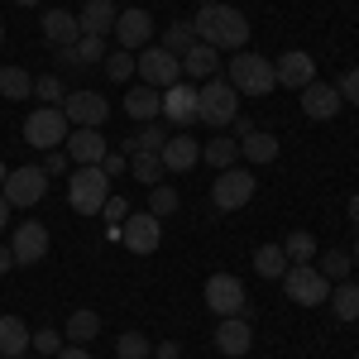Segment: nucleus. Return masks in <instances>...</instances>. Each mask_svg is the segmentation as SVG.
<instances>
[{
	"label": "nucleus",
	"mask_w": 359,
	"mask_h": 359,
	"mask_svg": "<svg viewBox=\"0 0 359 359\" xmlns=\"http://www.w3.org/2000/svg\"><path fill=\"white\" fill-rule=\"evenodd\" d=\"M0 96H10V101L34 96V77H29L25 67H0Z\"/></svg>",
	"instance_id": "obj_29"
},
{
	"label": "nucleus",
	"mask_w": 359,
	"mask_h": 359,
	"mask_svg": "<svg viewBox=\"0 0 359 359\" xmlns=\"http://www.w3.org/2000/svg\"><path fill=\"white\" fill-rule=\"evenodd\" d=\"M43 39H48L53 48H67V43H77V39H82V25H77V15H72V10H48V15H43Z\"/></svg>",
	"instance_id": "obj_23"
},
{
	"label": "nucleus",
	"mask_w": 359,
	"mask_h": 359,
	"mask_svg": "<svg viewBox=\"0 0 359 359\" xmlns=\"http://www.w3.org/2000/svg\"><path fill=\"white\" fill-rule=\"evenodd\" d=\"M5 225H10V201L0 196V230H5Z\"/></svg>",
	"instance_id": "obj_52"
},
{
	"label": "nucleus",
	"mask_w": 359,
	"mask_h": 359,
	"mask_svg": "<svg viewBox=\"0 0 359 359\" xmlns=\"http://www.w3.org/2000/svg\"><path fill=\"white\" fill-rule=\"evenodd\" d=\"M149 335L144 331H125L120 340H115V359H149Z\"/></svg>",
	"instance_id": "obj_38"
},
{
	"label": "nucleus",
	"mask_w": 359,
	"mask_h": 359,
	"mask_svg": "<svg viewBox=\"0 0 359 359\" xmlns=\"http://www.w3.org/2000/svg\"><path fill=\"white\" fill-rule=\"evenodd\" d=\"M15 359H25V355H15Z\"/></svg>",
	"instance_id": "obj_60"
},
{
	"label": "nucleus",
	"mask_w": 359,
	"mask_h": 359,
	"mask_svg": "<svg viewBox=\"0 0 359 359\" xmlns=\"http://www.w3.org/2000/svg\"><path fill=\"white\" fill-rule=\"evenodd\" d=\"M350 259H355V264H359V240H355V254H350Z\"/></svg>",
	"instance_id": "obj_55"
},
{
	"label": "nucleus",
	"mask_w": 359,
	"mask_h": 359,
	"mask_svg": "<svg viewBox=\"0 0 359 359\" xmlns=\"http://www.w3.org/2000/svg\"><path fill=\"white\" fill-rule=\"evenodd\" d=\"M43 192H48V172L43 168H10L5 187H0V196L10 206H34V201H43Z\"/></svg>",
	"instance_id": "obj_10"
},
{
	"label": "nucleus",
	"mask_w": 359,
	"mask_h": 359,
	"mask_svg": "<svg viewBox=\"0 0 359 359\" xmlns=\"http://www.w3.org/2000/svg\"><path fill=\"white\" fill-rule=\"evenodd\" d=\"M101 216L111 221V240H120V225H115V221H125V216H130V201H125V196H106Z\"/></svg>",
	"instance_id": "obj_41"
},
{
	"label": "nucleus",
	"mask_w": 359,
	"mask_h": 359,
	"mask_svg": "<svg viewBox=\"0 0 359 359\" xmlns=\"http://www.w3.org/2000/svg\"><path fill=\"white\" fill-rule=\"evenodd\" d=\"M163 144H168V125H158V120H149V125H144V130H139V135L130 139L125 149H130V154H158Z\"/></svg>",
	"instance_id": "obj_32"
},
{
	"label": "nucleus",
	"mask_w": 359,
	"mask_h": 359,
	"mask_svg": "<svg viewBox=\"0 0 359 359\" xmlns=\"http://www.w3.org/2000/svg\"><path fill=\"white\" fill-rule=\"evenodd\" d=\"M249 196H254V172H245V168H221L216 172V182H211L216 211H240V206H249Z\"/></svg>",
	"instance_id": "obj_8"
},
{
	"label": "nucleus",
	"mask_w": 359,
	"mask_h": 359,
	"mask_svg": "<svg viewBox=\"0 0 359 359\" xmlns=\"http://www.w3.org/2000/svg\"><path fill=\"white\" fill-rule=\"evenodd\" d=\"M130 172H135L144 187H158V182H163V158H158V154H135V158H130Z\"/></svg>",
	"instance_id": "obj_35"
},
{
	"label": "nucleus",
	"mask_w": 359,
	"mask_h": 359,
	"mask_svg": "<svg viewBox=\"0 0 359 359\" xmlns=\"http://www.w3.org/2000/svg\"><path fill=\"white\" fill-rule=\"evenodd\" d=\"M57 67H82V62H77V48H72V43H67V48H57Z\"/></svg>",
	"instance_id": "obj_47"
},
{
	"label": "nucleus",
	"mask_w": 359,
	"mask_h": 359,
	"mask_svg": "<svg viewBox=\"0 0 359 359\" xmlns=\"http://www.w3.org/2000/svg\"><path fill=\"white\" fill-rule=\"evenodd\" d=\"M192 29H196V43H206V48H216V53H221V48H235V53H240L249 43V20L235 5H225V0L221 5H201Z\"/></svg>",
	"instance_id": "obj_1"
},
{
	"label": "nucleus",
	"mask_w": 359,
	"mask_h": 359,
	"mask_svg": "<svg viewBox=\"0 0 359 359\" xmlns=\"http://www.w3.org/2000/svg\"><path fill=\"white\" fill-rule=\"evenodd\" d=\"M240 115V91L225 82V77H211V82L196 86V120H206V125H230Z\"/></svg>",
	"instance_id": "obj_2"
},
{
	"label": "nucleus",
	"mask_w": 359,
	"mask_h": 359,
	"mask_svg": "<svg viewBox=\"0 0 359 359\" xmlns=\"http://www.w3.org/2000/svg\"><path fill=\"white\" fill-rule=\"evenodd\" d=\"M67 115H62V106H39V111L25 120V144L29 149H57L62 139H67Z\"/></svg>",
	"instance_id": "obj_7"
},
{
	"label": "nucleus",
	"mask_w": 359,
	"mask_h": 359,
	"mask_svg": "<svg viewBox=\"0 0 359 359\" xmlns=\"http://www.w3.org/2000/svg\"><path fill=\"white\" fill-rule=\"evenodd\" d=\"M182 355V350H177V340H163V345H158V359H177Z\"/></svg>",
	"instance_id": "obj_50"
},
{
	"label": "nucleus",
	"mask_w": 359,
	"mask_h": 359,
	"mask_svg": "<svg viewBox=\"0 0 359 359\" xmlns=\"http://www.w3.org/2000/svg\"><path fill=\"white\" fill-rule=\"evenodd\" d=\"M302 111H306V120H331V115L340 111V91L326 86V82L302 86Z\"/></svg>",
	"instance_id": "obj_21"
},
{
	"label": "nucleus",
	"mask_w": 359,
	"mask_h": 359,
	"mask_svg": "<svg viewBox=\"0 0 359 359\" xmlns=\"http://www.w3.org/2000/svg\"><path fill=\"white\" fill-rule=\"evenodd\" d=\"M125 115H135V120H144V125H149V120H158V115H163V91H158V86H130V91H125Z\"/></svg>",
	"instance_id": "obj_20"
},
{
	"label": "nucleus",
	"mask_w": 359,
	"mask_h": 359,
	"mask_svg": "<svg viewBox=\"0 0 359 359\" xmlns=\"http://www.w3.org/2000/svg\"><path fill=\"white\" fill-rule=\"evenodd\" d=\"M115 0H86L82 5V15H77V25H82V34H96V39H106L115 29Z\"/></svg>",
	"instance_id": "obj_24"
},
{
	"label": "nucleus",
	"mask_w": 359,
	"mask_h": 359,
	"mask_svg": "<svg viewBox=\"0 0 359 359\" xmlns=\"http://www.w3.org/2000/svg\"><path fill=\"white\" fill-rule=\"evenodd\" d=\"M29 350V326L20 316H0V359H15Z\"/></svg>",
	"instance_id": "obj_25"
},
{
	"label": "nucleus",
	"mask_w": 359,
	"mask_h": 359,
	"mask_svg": "<svg viewBox=\"0 0 359 359\" xmlns=\"http://www.w3.org/2000/svg\"><path fill=\"white\" fill-rule=\"evenodd\" d=\"M115 43L125 48V53H139V48H149L154 43V20L130 5V10H120V20H115Z\"/></svg>",
	"instance_id": "obj_12"
},
{
	"label": "nucleus",
	"mask_w": 359,
	"mask_h": 359,
	"mask_svg": "<svg viewBox=\"0 0 359 359\" xmlns=\"http://www.w3.org/2000/svg\"><path fill=\"white\" fill-rule=\"evenodd\" d=\"M283 254H287V264H311V259H316V240H311V230H292V235L283 240Z\"/></svg>",
	"instance_id": "obj_34"
},
{
	"label": "nucleus",
	"mask_w": 359,
	"mask_h": 359,
	"mask_svg": "<svg viewBox=\"0 0 359 359\" xmlns=\"http://www.w3.org/2000/svg\"><path fill=\"white\" fill-rule=\"evenodd\" d=\"M335 91H340V96H350V106H359V67H350V72H345V82L335 86Z\"/></svg>",
	"instance_id": "obj_45"
},
{
	"label": "nucleus",
	"mask_w": 359,
	"mask_h": 359,
	"mask_svg": "<svg viewBox=\"0 0 359 359\" xmlns=\"http://www.w3.org/2000/svg\"><path fill=\"white\" fill-rule=\"evenodd\" d=\"M249 345H254V331H249L245 316H221V326H216V350L230 359L249 355Z\"/></svg>",
	"instance_id": "obj_17"
},
{
	"label": "nucleus",
	"mask_w": 359,
	"mask_h": 359,
	"mask_svg": "<svg viewBox=\"0 0 359 359\" xmlns=\"http://www.w3.org/2000/svg\"><path fill=\"white\" fill-rule=\"evenodd\" d=\"M163 120L168 125H192L196 120V86L192 82H177L163 91Z\"/></svg>",
	"instance_id": "obj_19"
},
{
	"label": "nucleus",
	"mask_w": 359,
	"mask_h": 359,
	"mask_svg": "<svg viewBox=\"0 0 359 359\" xmlns=\"http://www.w3.org/2000/svg\"><path fill=\"white\" fill-rule=\"evenodd\" d=\"M350 221H355V225H359V192H355V196H350Z\"/></svg>",
	"instance_id": "obj_53"
},
{
	"label": "nucleus",
	"mask_w": 359,
	"mask_h": 359,
	"mask_svg": "<svg viewBox=\"0 0 359 359\" xmlns=\"http://www.w3.org/2000/svg\"><path fill=\"white\" fill-rule=\"evenodd\" d=\"M192 43H196V29H192V20H172V25L163 29V48H168L172 57H182L187 48H192Z\"/></svg>",
	"instance_id": "obj_31"
},
{
	"label": "nucleus",
	"mask_w": 359,
	"mask_h": 359,
	"mask_svg": "<svg viewBox=\"0 0 359 359\" xmlns=\"http://www.w3.org/2000/svg\"><path fill=\"white\" fill-rule=\"evenodd\" d=\"M201 5H221V0H201Z\"/></svg>",
	"instance_id": "obj_57"
},
{
	"label": "nucleus",
	"mask_w": 359,
	"mask_h": 359,
	"mask_svg": "<svg viewBox=\"0 0 359 359\" xmlns=\"http://www.w3.org/2000/svg\"><path fill=\"white\" fill-rule=\"evenodd\" d=\"M120 5H130V0H120Z\"/></svg>",
	"instance_id": "obj_59"
},
{
	"label": "nucleus",
	"mask_w": 359,
	"mask_h": 359,
	"mask_svg": "<svg viewBox=\"0 0 359 359\" xmlns=\"http://www.w3.org/2000/svg\"><path fill=\"white\" fill-rule=\"evenodd\" d=\"M350 264H355V259H350L345 249H331V254H321V264H316V269H321L326 283H345V278H350Z\"/></svg>",
	"instance_id": "obj_37"
},
{
	"label": "nucleus",
	"mask_w": 359,
	"mask_h": 359,
	"mask_svg": "<svg viewBox=\"0 0 359 359\" xmlns=\"http://www.w3.org/2000/svg\"><path fill=\"white\" fill-rule=\"evenodd\" d=\"M182 206V196H177V187H168V182H158V187H149V216H172Z\"/></svg>",
	"instance_id": "obj_36"
},
{
	"label": "nucleus",
	"mask_w": 359,
	"mask_h": 359,
	"mask_svg": "<svg viewBox=\"0 0 359 359\" xmlns=\"http://www.w3.org/2000/svg\"><path fill=\"white\" fill-rule=\"evenodd\" d=\"M158 158H163V172H192L201 163V144L192 135H168V144L158 149Z\"/></svg>",
	"instance_id": "obj_16"
},
{
	"label": "nucleus",
	"mask_w": 359,
	"mask_h": 359,
	"mask_svg": "<svg viewBox=\"0 0 359 359\" xmlns=\"http://www.w3.org/2000/svg\"><path fill=\"white\" fill-rule=\"evenodd\" d=\"M0 43H5V25H0Z\"/></svg>",
	"instance_id": "obj_58"
},
{
	"label": "nucleus",
	"mask_w": 359,
	"mask_h": 359,
	"mask_svg": "<svg viewBox=\"0 0 359 359\" xmlns=\"http://www.w3.org/2000/svg\"><path fill=\"white\" fill-rule=\"evenodd\" d=\"M34 96H39V101H62V96H67V91H62V77H57V72L39 77V82H34Z\"/></svg>",
	"instance_id": "obj_42"
},
{
	"label": "nucleus",
	"mask_w": 359,
	"mask_h": 359,
	"mask_svg": "<svg viewBox=\"0 0 359 359\" xmlns=\"http://www.w3.org/2000/svg\"><path fill=\"white\" fill-rule=\"evenodd\" d=\"M278 283H283V292H287L297 306H321L326 297H331V283L321 278L316 264H287V273L278 278Z\"/></svg>",
	"instance_id": "obj_5"
},
{
	"label": "nucleus",
	"mask_w": 359,
	"mask_h": 359,
	"mask_svg": "<svg viewBox=\"0 0 359 359\" xmlns=\"http://www.w3.org/2000/svg\"><path fill=\"white\" fill-rule=\"evenodd\" d=\"M101 72H106L111 82H130V77H135V53H125V48H115V53H106V62H101Z\"/></svg>",
	"instance_id": "obj_39"
},
{
	"label": "nucleus",
	"mask_w": 359,
	"mask_h": 359,
	"mask_svg": "<svg viewBox=\"0 0 359 359\" xmlns=\"http://www.w3.org/2000/svg\"><path fill=\"white\" fill-rule=\"evenodd\" d=\"M10 254H15V264H39L43 254H48V230L39 221H20V230H15V245H10Z\"/></svg>",
	"instance_id": "obj_15"
},
{
	"label": "nucleus",
	"mask_w": 359,
	"mask_h": 359,
	"mask_svg": "<svg viewBox=\"0 0 359 359\" xmlns=\"http://www.w3.org/2000/svg\"><path fill=\"white\" fill-rule=\"evenodd\" d=\"M135 72L144 77V86H158V91H168V86L182 82V57H172L163 43H149V48H139Z\"/></svg>",
	"instance_id": "obj_6"
},
{
	"label": "nucleus",
	"mask_w": 359,
	"mask_h": 359,
	"mask_svg": "<svg viewBox=\"0 0 359 359\" xmlns=\"http://www.w3.org/2000/svg\"><path fill=\"white\" fill-rule=\"evenodd\" d=\"M225 82L235 86L240 96H269L278 86V77H273V62H269V57L240 48V53L230 57V77H225Z\"/></svg>",
	"instance_id": "obj_3"
},
{
	"label": "nucleus",
	"mask_w": 359,
	"mask_h": 359,
	"mask_svg": "<svg viewBox=\"0 0 359 359\" xmlns=\"http://www.w3.org/2000/svg\"><path fill=\"white\" fill-rule=\"evenodd\" d=\"M53 359H91V355H86V345H62Z\"/></svg>",
	"instance_id": "obj_48"
},
{
	"label": "nucleus",
	"mask_w": 359,
	"mask_h": 359,
	"mask_svg": "<svg viewBox=\"0 0 359 359\" xmlns=\"http://www.w3.org/2000/svg\"><path fill=\"white\" fill-rule=\"evenodd\" d=\"M43 172H67V154H57V149H48V168Z\"/></svg>",
	"instance_id": "obj_46"
},
{
	"label": "nucleus",
	"mask_w": 359,
	"mask_h": 359,
	"mask_svg": "<svg viewBox=\"0 0 359 359\" xmlns=\"http://www.w3.org/2000/svg\"><path fill=\"white\" fill-rule=\"evenodd\" d=\"M15 5H39V0H15Z\"/></svg>",
	"instance_id": "obj_56"
},
{
	"label": "nucleus",
	"mask_w": 359,
	"mask_h": 359,
	"mask_svg": "<svg viewBox=\"0 0 359 359\" xmlns=\"http://www.w3.org/2000/svg\"><path fill=\"white\" fill-rule=\"evenodd\" d=\"M201 158L216 168V172H221V168H235V158H240V139H211V144L201 149Z\"/></svg>",
	"instance_id": "obj_33"
},
{
	"label": "nucleus",
	"mask_w": 359,
	"mask_h": 359,
	"mask_svg": "<svg viewBox=\"0 0 359 359\" xmlns=\"http://www.w3.org/2000/svg\"><path fill=\"white\" fill-rule=\"evenodd\" d=\"M206 306L216 316H245V283L235 273H211L206 278Z\"/></svg>",
	"instance_id": "obj_11"
},
{
	"label": "nucleus",
	"mask_w": 359,
	"mask_h": 359,
	"mask_svg": "<svg viewBox=\"0 0 359 359\" xmlns=\"http://www.w3.org/2000/svg\"><path fill=\"white\" fill-rule=\"evenodd\" d=\"M62 144H67V158H72L77 168H96L101 158H106V139H101V130H72Z\"/></svg>",
	"instance_id": "obj_18"
},
{
	"label": "nucleus",
	"mask_w": 359,
	"mask_h": 359,
	"mask_svg": "<svg viewBox=\"0 0 359 359\" xmlns=\"http://www.w3.org/2000/svg\"><path fill=\"white\" fill-rule=\"evenodd\" d=\"M120 240H125V249H135V254H154L158 249V240H163V221L158 216H125V225H120Z\"/></svg>",
	"instance_id": "obj_13"
},
{
	"label": "nucleus",
	"mask_w": 359,
	"mask_h": 359,
	"mask_svg": "<svg viewBox=\"0 0 359 359\" xmlns=\"http://www.w3.org/2000/svg\"><path fill=\"white\" fill-rule=\"evenodd\" d=\"M254 273L259 278H283L287 273V254H283V245H259L254 249Z\"/></svg>",
	"instance_id": "obj_28"
},
{
	"label": "nucleus",
	"mask_w": 359,
	"mask_h": 359,
	"mask_svg": "<svg viewBox=\"0 0 359 359\" xmlns=\"http://www.w3.org/2000/svg\"><path fill=\"white\" fill-rule=\"evenodd\" d=\"M10 269H15V254H10V249H5V245H0V278H5V273H10Z\"/></svg>",
	"instance_id": "obj_51"
},
{
	"label": "nucleus",
	"mask_w": 359,
	"mask_h": 359,
	"mask_svg": "<svg viewBox=\"0 0 359 359\" xmlns=\"http://www.w3.org/2000/svg\"><path fill=\"white\" fill-rule=\"evenodd\" d=\"M230 125H235V135H240V139H249V135H254V120H249V115H235Z\"/></svg>",
	"instance_id": "obj_49"
},
{
	"label": "nucleus",
	"mask_w": 359,
	"mask_h": 359,
	"mask_svg": "<svg viewBox=\"0 0 359 359\" xmlns=\"http://www.w3.org/2000/svg\"><path fill=\"white\" fill-rule=\"evenodd\" d=\"M72 48H77V62H106V39H96V34H82Z\"/></svg>",
	"instance_id": "obj_40"
},
{
	"label": "nucleus",
	"mask_w": 359,
	"mask_h": 359,
	"mask_svg": "<svg viewBox=\"0 0 359 359\" xmlns=\"http://www.w3.org/2000/svg\"><path fill=\"white\" fill-rule=\"evenodd\" d=\"M62 115H67L72 130H101L106 115H111V106H106L101 91H67V96H62Z\"/></svg>",
	"instance_id": "obj_9"
},
{
	"label": "nucleus",
	"mask_w": 359,
	"mask_h": 359,
	"mask_svg": "<svg viewBox=\"0 0 359 359\" xmlns=\"http://www.w3.org/2000/svg\"><path fill=\"white\" fill-rule=\"evenodd\" d=\"M106 196H111V177H106L101 168H77V172H72V182H67V201H72L77 216H101Z\"/></svg>",
	"instance_id": "obj_4"
},
{
	"label": "nucleus",
	"mask_w": 359,
	"mask_h": 359,
	"mask_svg": "<svg viewBox=\"0 0 359 359\" xmlns=\"http://www.w3.org/2000/svg\"><path fill=\"white\" fill-rule=\"evenodd\" d=\"M216 67H221L216 48H206V43H192V48L182 53V82H211V77H216Z\"/></svg>",
	"instance_id": "obj_22"
},
{
	"label": "nucleus",
	"mask_w": 359,
	"mask_h": 359,
	"mask_svg": "<svg viewBox=\"0 0 359 359\" xmlns=\"http://www.w3.org/2000/svg\"><path fill=\"white\" fill-rule=\"evenodd\" d=\"M326 302H331V311L340 321H359V283H350V278L345 283H331V297Z\"/></svg>",
	"instance_id": "obj_26"
},
{
	"label": "nucleus",
	"mask_w": 359,
	"mask_h": 359,
	"mask_svg": "<svg viewBox=\"0 0 359 359\" xmlns=\"http://www.w3.org/2000/svg\"><path fill=\"white\" fill-rule=\"evenodd\" d=\"M67 340H72V345H91V340H96V335H101V316H96V311H86V306H77V311H72V316H67Z\"/></svg>",
	"instance_id": "obj_27"
},
{
	"label": "nucleus",
	"mask_w": 359,
	"mask_h": 359,
	"mask_svg": "<svg viewBox=\"0 0 359 359\" xmlns=\"http://www.w3.org/2000/svg\"><path fill=\"white\" fill-rule=\"evenodd\" d=\"M29 350H39V355H57V350H62V331H39V335H29Z\"/></svg>",
	"instance_id": "obj_43"
},
{
	"label": "nucleus",
	"mask_w": 359,
	"mask_h": 359,
	"mask_svg": "<svg viewBox=\"0 0 359 359\" xmlns=\"http://www.w3.org/2000/svg\"><path fill=\"white\" fill-rule=\"evenodd\" d=\"M273 77H278V86H292V91H302V86L316 82V62H311V53L292 48V53H283V57L273 62Z\"/></svg>",
	"instance_id": "obj_14"
},
{
	"label": "nucleus",
	"mask_w": 359,
	"mask_h": 359,
	"mask_svg": "<svg viewBox=\"0 0 359 359\" xmlns=\"http://www.w3.org/2000/svg\"><path fill=\"white\" fill-rule=\"evenodd\" d=\"M240 154H245L249 163H273V158H278V139L254 130L249 139H240Z\"/></svg>",
	"instance_id": "obj_30"
},
{
	"label": "nucleus",
	"mask_w": 359,
	"mask_h": 359,
	"mask_svg": "<svg viewBox=\"0 0 359 359\" xmlns=\"http://www.w3.org/2000/svg\"><path fill=\"white\" fill-rule=\"evenodd\" d=\"M5 172H10V168H5V163H0V187H5Z\"/></svg>",
	"instance_id": "obj_54"
},
{
	"label": "nucleus",
	"mask_w": 359,
	"mask_h": 359,
	"mask_svg": "<svg viewBox=\"0 0 359 359\" xmlns=\"http://www.w3.org/2000/svg\"><path fill=\"white\" fill-rule=\"evenodd\" d=\"M96 168H101L106 177H120V172H125V168H130V163H125V154H111V149H106V158H101V163H96Z\"/></svg>",
	"instance_id": "obj_44"
}]
</instances>
